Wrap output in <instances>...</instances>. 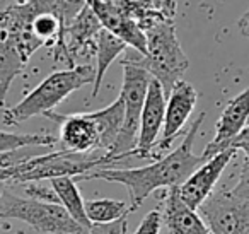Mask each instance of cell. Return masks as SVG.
Here are the masks:
<instances>
[{
	"instance_id": "obj_17",
	"label": "cell",
	"mask_w": 249,
	"mask_h": 234,
	"mask_svg": "<svg viewBox=\"0 0 249 234\" xmlns=\"http://www.w3.org/2000/svg\"><path fill=\"white\" fill-rule=\"evenodd\" d=\"M86 207L87 220L92 224H109L118 219L126 217L132 209L128 202L123 200H113V198H97V200H87L84 203Z\"/></svg>"
},
{
	"instance_id": "obj_10",
	"label": "cell",
	"mask_w": 249,
	"mask_h": 234,
	"mask_svg": "<svg viewBox=\"0 0 249 234\" xmlns=\"http://www.w3.org/2000/svg\"><path fill=\"white\" fill-rule=\"evenodd\" d=\"M235 152H237L235 149H227V151L215 154L213 157L207 159L203 164L198 166L183 185L178 186L181 200L190 209L198 210V207L215 192V186H217L222 173L225 171Z\"/></svg>"
},
{
	"instance_id": "obj_27",
	"label": "cell",
	"mask_w": 249,
	"mask_h": 234,
	"mask_svg": "<svg viewBox=\"0 0 249 234\" xmlns=\"http://www.w3.org/2000/svg\"><path fill=\"white\" fill-rule=\"evenodd\" d=\"M19 2H28V0H19Z\"/></svg>"
},
{
	"instance_id": "obj_25",
	"label": "cell",
	"mask_w": 249,
	"mask_h": 234,
	"mask_svg": "<svg viewBox=\"0 0 249 234\" xmlns=\"http://www.w3.org/2000/svg\"><path fill=\"white\" fill-rule=\"evenodd\" d=\"M11 181V169L9 171H0V183H7Z\"/></svg>"
},
{
	"instance_id": "obj_13",
	"label": "cell",
	"mask_w": 249,
	"mask_h": 234,
	"mask_svg": "<svg viewBox=\"0 0 249 234\" xmlns=\"http://www.w3.org/2000/svg\"><path fill=\"white\" fill-rule=\"evenodd\" d=\"M84 2L92 9L101 28L109 31L111 35H114L121 41L126 43V46H132L140 55L145 57L147 53L145 35L140 29V26L137 24V21H133L124 12L118 11V9L111 7V5L104 4V2H99V0H84Z\"/></svg>"
},
{
	"instance_id": "obj_19",
	"label": "cell",
	"mask_w": 249,
	"mask_h": 234,
	"mask_svg": "<svg viewBox=\"0 0 249 234\" xmlns=\"http://www.w3.org/2000/svg\"><path fill=\"white\" fill-rule=\"evenodd\" d=\"M130 2L147 9V11L159 12V14L171 19H174V16H176V0H130Z\"/></svg>"
},
{
	"instance_id": "obj_15",
	"label": "cell",
	"mask_w": 249,
	"mask_h": 234,
	"mask_svg": "<svg viewBox=\"0 0 249 234\" xmlns=\"http://www.w3.org/2000/svg\"><path fill=\"white\" fill-rule=\"evenodd\" d=\"M128 48L126 43L121 41L114 35H111L106 29H101L96 39V67H94V84H92V98L97 96L101 89V82L104 79V74L109 69V65Z\"/></svg>"
},
{
	"instance_id": "obj_11",
	"label": "cell",
	"mask_w": 249,
	"mask_h": 234,
	"mask_svg": "<svg viewBox=\"0 0 249 234\" xmlns=\"http://www.w3.org/2000/svg\"><path fill=\"white\" fill-rule=\"evenodd\" d=\"M249 125V87L241 94L232 98L224 108L217 125H215V137L210 144L201 152V157L207 159L213 157L218 152H224L232 149L235 138L242 134Z\"/></svg>"
},
{
	"instance_id": "obj_4",
	"label": "cell",
	"mask_w": 249,
	"mask_h": 234,
	"mask_svg": "<svg viewBox=\"0 0 249 234\" xmlns=\"http://www.w3.org/2000/svg\"><path fill=\"white\" fill-rule=\"evenodd\" d=\"M142 31L145 35L147 53L140 65L162 86L164 94L167 96L190 67V60L176 36L174 19L160 16Z\"/></svg>"
},
{
	"instance_id": "obj_21",
	"label": "cell",
	"mask_w": 249,
	"mask_h": 234,
	"mask_svg": "<svg viewBox=\"0 0 249 234\" xmlns=\"http://www.w3.org/2000/svg\"><path fill=\"white\" fill-rule=\"evenodd\" d=\"M160 227H162V214L160 209H156L143 217L133 234H159Z\"/></svg>"
},
{
	"instance_id": "obj_20",
	"label": "cell",
	"mask_w": 249,
	"mask_h": 234,
	"mask_svg": "<svg viewBox=\"0 0 249 234\" xmlns=\"http://www.w3.org/2000/svg\"><path fill=\"white\" fill-rule=\"evenodd\" d=\"M237 198L249 203V159L244 157L239 164L237 171V185L231 190Z\"/></svg>"
},
{
	"instance_id": "obj_5",
	"label": "cell",
	"mask_w": 249,
	"mask_h": 234,
	"mask_svg": "<svg viewBox=\"0 0 249 234\" xmlns=\"http://www.w3.org/2000/svg\"><path fill=\"white\" fill-rule=\"evenodd\" d=\"M121 67H123V86H121L120 98L123 101L124 117L116 144L111 151V156L118 161L132 157L137 147L140 115H142V108L145 103L149 82L152 79L150 74L137 60H123Z\"/></svg>"
},
{
	"instance_id": "obj_18",
	"label": "cell",
	"mask_w": 249,
	"mask_h": 234,
	"mask_svg": "<svg viewBox=\"0 0 249 234\" xmlns=\"http://www.w3.org/2000/svg\"><path fill=\"white\" fill-rule=\"evenodd\" d=\"M58 138L50 134H12L0 130V154L24 147H41L50 149L56 145Z\"/></svg>"
},
{
	"instance_id": "obj_9",
	"label": "cell",
	"mask_w": 249,
	"mask_h": 234,
	"mask_svg": "<svg viewBox=\"0 0 249 234\" xmlns=\"http://www.w3.org/2000/svg\"><path fill=\"white\" fill-rule=\"evenodd\" d=\"M198 103V93L190 82L186 80H178L166 96V113H164V125L160 137L152 149V159L162 157L173 142L179 137L186 121L190 120L195 106Z\"/></svg>"
},
{
	"instance_id": "obj_23",
	"label": "cell",
	"mask_w": 249,
	"mask_h": 234,
	"mask_svg": "<svg viewBox=\"0 0 249 234\" xmlns=\"http://www.w3.org/2000/svg\"><path fill=\"white\" fill-rule=\"evenodd\" d=\"M237 28H239V31H241V35H242V36L249 38V9L244 12V14L241 16V18H239Z\"/></svg>"
},
{
	"instance_id": "obj_6",
	"label": "cell",
	"mask_w": 249,
	"mask_h": 234,
	"mask_svg": "<svg viewBox=\"0 0 249 234\" xmlns=\"http://www.w3.org/2000/svg\"><path fill=\"white\" fill-rule=\"evenodd\" d=\"M0 219H18L43 234H86L87 231L69 215L60 203L41 202L7 192L0 198Z\"/></svg>"
},
{
	"instance_id": "obj_3",
	"label": "cell",
	"mask_w": 249,
	"mask_h": 234,
	"mask_svg": "<svg viewBox=\"0 0 249 234\" xmlns=\"http://www.w3.org/2000/svg\"><path fill=\"white\" fill-rule=\"evenodd\" d=\"M94 67L90 63H80L72 69L52 72L45 80L38 84L31 93H28L18 104L5 108L2 111V120L5 125H21L33 117H46L52 113L65 98L73 91L87 84H94Z\"/></svg>"
},
{
	"instance_id": "obj_24",
	"label": "cell",
	"mask_w": 249,
	"mask_h": 234,
	"mask_svg": "<svg viewBox=\"0 0 249 234\" xmlns=\"http://www.w3.org/2000/svg\"><path fill=\"white\" fill-rule=\"evenodd\" d=\"M232 149H235V151H241L242 154H244V157H248V159H249V138H244V140L234 142Z\"/></svg>"
},
{
	"instance_id": "obj_12",
	"label": "cell",
	"mask_w": 249,
	"mask_h": 234,
	"mask_svg": "<svg viewBox=\"0 0 249 234\" xmlns=\"http://www.w3.org/2000/svg\"><path fill=\"white\" fill-rule=\"evenodd\" d=\"M164 113H166V94H164L162 86L156 79H150L145 103H143L142 115H140L139 140L132 154L133 157L152 159V149L162 132Z\"/></svg>"
},
{
	"instance_id": "obj_1",
	"label": "cell",
	"mask_w": 249,
	"mask_h": 234,
	"mask_svg": "<svg viewBox=\"0 0 249 234\" xmlns=\"http://www.w3.org/2000/svg\"><path fill=\"white\" fill-rule=\"evenodd\" d=\"M205 111L200 113L186 130L183 142L174 149L173 152H167L166 156L156 159L152 164L142 166V168H106L90 171L89 175L75 178V181H87V179H104L109 183H120L128 188L130 193V209L135 212L147 196L160 188H173L181 186L190 175L205 162V159L193 152V145L196 140V135L200 127L205 121Z\"/></svg>"
},
{
	"instance_id": "obj_2",
	"label": "cell",
	"mask_w": 249,
	"mask_h": 234,
	"mask_svg": "<svg viewBox=\"0 0 249 234\" xmlns=\"http://www.w3.org/2000/svg\"><path fill=\"white\" fill-rule=\"evenodd\" d=\"M123 101L118 98L114 103L92 113L60 115L52 113L46 118L56 121L60 127L62 151L75 154H109L123 125Z\"/></svg>"
},
{
	"instance_id": "obj_7",
	"label": "cell",
	"mask_w": 249,
	"mask_h": 234,
	"mask_svg": "<svg viewBox=\"0 0 249 234\" xmlns=\"http://www.w3.org/2000/svg\"><path fill=\"white\" fill-rule=\"evenodd\" d=\"M46 43L31 28L0 31V113L5 110V98L12 80L21 76L31 57Z\"/></svg>"
},
{
	"instance_id": "obj_26",
	"label": "cell",
	"mask_w": 249,
	"mask_h": 234,
	"mask_svg": "<svg viewBox=\"0 0 249 234\" xmlns=\"http://www.w3.org/2000/svg\"><path fill=\"white\" fill-rule=\"evenodd\" d=\"M16 234H26V233H24V231H18Z\"/></svg>"
},
{
	"instance_id": "obj_16",
	"label": "cell",
	"mask_w": 249,
	"mask_h": 234,
	"mask_svg": "<svg viewBox=\"0 0 249 234\" xmlns=\"http://www.w3.org/2000/svg\"><path fill=\"white\" fill-rule=\"evenodd\" d=\"M50 185H52L53 192H55L58 203L69 212V215L75 222H79L86 231L89 229L90 222L87 220L86 207H84L86 200L80 195L75 179L69 178V176H65V178H55V179H50Z\"/></svg>"
},
{
	"instance_id": "obj_8",
	"label": "cell",
	"mask_w": 249,
	"mask_h": 234,
	"mask_svg": "<svg viewBox=\"0 0 249 234\" xmlns=\"http://www.w3.org/2000/svg\"><path fill=\"white\" fill-rule=\"evenodd\" d=\"M196 212L210 234H249V203L231 190H215Z\"/></svg>"
},
{
	"instance_id": "obj_14",
	"label": "cell",
	"mask_w": 249,
	"mask_h": 234,
	"mask_svg": "<svg viewBox=\"0 0 249 234\" xmlns=\"http://www.w3.org/2000/svg\"><path fill=\"white\" fill-rule=\"evenodd\" d=\"M162 224L171 234H210L196 210L181 200L178 186L166 190L162 198Z\"/></svg>"
},
{
	"instance_id": "obj_22",
	"label": "cell",
	"mask_w": 249,
	"mask_h": 234,
	"mask_svg": "<svg viewBox=\"0 0 249 234\" xmlns=\"http://www.w3.org/2000/svg\"><path fill=\"white\" fill-rule=\"evenodd\" d=\"M86 234H128V222L123 217L109 224H92Z\"/></svg>"
}]
</instances>
